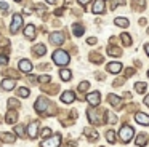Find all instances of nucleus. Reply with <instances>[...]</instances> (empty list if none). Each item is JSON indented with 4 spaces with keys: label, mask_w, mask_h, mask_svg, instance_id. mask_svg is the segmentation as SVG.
<instances>
[{
    "label": "nucleus",
    "mask_w": 149,
    "mask_h": 147,
    "mask_svg": "<svg viewBox=\"0 0 149 147\" xmlns=\"http://www.w3.org/2000/svg\"><path fill=\"white\" fill-rule=\"evenodd\" d=\"M69 61H71V58H69V54L66 53L64 50H56L55 53H53V62H55L56 66L64 67L69 64Z\"/></svg>",
    "instance_id": "obj_1"
},
{
    "label": "nucleus",
    "mask_w": 149,
    "mask_h": 147,
    "mask_svg": "<svg viewBox=\"0 0 149 147\" xmlns=\"http://www.w3.org/2000/svg\"><path fill=\"white\" fill-rule=\"evenodd\" d=\"M119 136H120V141H122V142H130L132 137L135 136V131H133V128L130 126V125H123L119 131Z\"/></svg>",
    "instance_id": "obj_2"
},
{
    "label": "nucleus",
    "mask_w": 149,
    "mask_h": 147,
    "mask_svg": "<svg viewBox=\"0 0 149 147\" xmlns=\"http://www.w3.org/2000/svg\"><path fill=\"white\" fill-rule=\"evenodd\" d=\"M61 144V134H53L40 142V147H59Z\"/></svg>",
    "instance_id": "obj_3"
},
{
    "label": "nucleus",
    "mask_w": 149,
    "mask_h": 147,
    "mask_svg": "<svg viewBox=\"0 0 149 147\" xmlns=\"http://www.w3.org/2000/svg\"><path fill=\"white\" fill-rule=\"evenodd\" d=\"M21 27H23V16H21L19 13H15L13 21H11V24H10V32L11 34H16Z\"/></svg>",
    "instance_id": "obj_4"
},
{
    "label": "nucleus",
    "mask_w": 149,
    "mask_h": 147,
    "mask_svg": "<svg viewBox=\"0 0 149 147\" xmlns=\"http://www.w3.org/2000/svg\"><path fill=\"white\" fill-rule=\"evenodd\" d=\"M87 102L90 105H98L101 102V94H100V91H93V93H90V94H87Z\"/></svg>",
    "instance_id": "obj_5"
},
{
    "label": "nucleus",
    "mask_w": 149,
    "mask_h": 147,
    "mask_svg": "<svg viewBox=\"0 0 149 147\" xmlns=\"http://www.w3.org/2000/svg\"><path fill=\"white\" fill-rule=\"evenodd\" d=\"M18 67H19L21 72L24 74H31L32 72V62H31L29 59H21L19 62H18Z\"/></svg>",
    "instance_id": "obj_6"
},
{
    "label": "nucleus",
    "mask_w": 149,
    "mask_h": 147,
    "mask_svg": "<svg viewBox=\"0 0 149 147\" xmlns=\"http://www.w3.org/2000/svg\"><path fill=\"white\" fill-rule=\"evenodd\" d=\"M135 120H136V123L143 125V126H149V115H146L144 112H136Z\"/></svg>",
    "instance_id": "obj_7"
},
{
    "label": "nucleus",
    "mask_w": 149,
    "mask_h": 147,
    "mask_svg": "<svg viewBox=\"0 0 149 147\" xmlns=\"http://www.w3.org/2000/svg\"><path fill=\"white\" fill-rule=\"evenodd\" d=\"M34 105H36V110L40 114V112L47 110V105H48V101H47L45 98H39V99L36 101V104H34Z\"/></svg>",
    "instance_id": "obj_8"
},
{
    "label": "nucleus",
    "mask_w": 149,
    "mask_h": 147,
    "mask_svg": "<svg viewBox=\"0 0 149 147\" xmlns=\"http://www.w3.org/2000/svg\"><path fill=\"white\" fill-rule=\"evenodd\" d=\"M50 42H52L53 45H61L63 42H64V35L63 34H59V32H53L52 35H50Z\"/></svg>",
    "instance_id": "obj_9"
},
{
    "label": "nucleus",
    "mask_w": 149,
    "mask_h": 147,
    "mask_svg": "<svg viewBox=\"0 0 149 147\" xmlns=\"http://www.w3.org/2000/svg\"><path fill=\"white\" fill-rule=\"evenodd\" d=\"M106 69H107V72H111V74L116 75V74H119L120 70H122V64L120 62H109Z\"/></svg>",
    "instance_id": "obj_10"
},
{
    "label": "nucleus",
    "mask_w": 149,
    "mask_h": 147,
    "mask_svg": "<svg viewBox=\"0 0 149 147\" xmlns=\"http://www.w3.org/2000/svg\"><path fill=\"white\" fill-rule=\"evenodd\" d=\"M74 99H75V94L72 91H64L61 94V101L64 104H71V102H74Z\"/></svg>",
    "instance_id": "obj_11"
},
{
    "label": "nucleus",
    "mask_w": 149,
    "mask_h": 147,
    "mask_svg": "<svg viewBox=\"0 0 149 147\" xmlns=\"http://www.w3.org/2000/svg\"><path fill=\"white\" fill-rule=\"evenodd\" d=\"M93 13L95 15L104 13V0H96V2L93 3Z\"/></svg>",
    "instance_id": "obj_12"
},
{
    "label": "nucleus",
    "mask_w": 149,
    "mask_h": 147,
    "mask_svg": "<svg viewBox=\"0 0 149 147\" xmlns=\"http://www.w3.org/2000/svg\"><path fill=\"white\" fill-rule=\"evenodd\" d=\"M37 131H39V123L37 121H34V123H31L27 126V134L31 137H37Z\"/></svg>",
    "instance_id": "obj_13"
},
{
    "label": "nucleus",
    "mask_w": 149,
    "mask_h": 147,
    "mask_svg": "<svg viewBox=\"0 0 149 147\" xmlns=\"http://www.w3.org/2000/svg\"><path fill=\"white\" fill-rule=\"evenodd\" d=\"M15 85H16V82L11 78H5L3 82H2V88L7 89V91H11V89H15Z\"/></svg>",
    "instance_id": "obj_14"
},
{
    "label": "nucleus",
    "mask_w": 149,
    "mask_h": 147,
    "mask_svg": "<svg viewBox=\"0 0 149 147\" xmlns=\"http://www.w3.org/2000/svg\"><path fill=\"white\" fill-rule=\"evenodd\" d=\"M87 115H88V120H90V123H93V125H101V123H100V118H98V115H95V110H93V109H88Z\"/></svg>",
    "instance_id": "obj_15"
},
{
    "label": "nucleus",
    "mask_w": 149,
    "mask_h": 147,
    "mask_svg": "<svg viewBox=\"0 0 149 147\" xmlns=\"http://www.w3.org/2000/svg\"><path fill=\"white\" fill-rule=\"evenodd\" d=\"M24 35H26L27 38L36 37V27H34V24H27L26 26V29H24Z\"/></svg>",
    "instance_id": "obj_16"
},
{
    "label": "nucleus",
    "mask_w": 149,
    "mask_h": 147,
    "mask_svg": "<svg viewBox=\"0 0 149 147\" xmlns=\"http://www.w3.org/2000/svg\"><path fill=\"white\" fill-rule=\"evenodd\" d=\"M45 53H47V46L43 43H39V45L34 46V54H36V56H43Z\"/></svg>",
    "instance_id": "obj_17"
},
{
    "label": "nucleus",
    "mask_w": 149,
    "mask_h": 147,
    "mask_svg": "<svg viewBox=\"0 0 149 147\" xmlns=\"http://www.w3.org/2000/svg\"><path fill=\"white\" fill-rule=\"evenodd\" d=\"M72 34H74L75 37H80V35L84 34V26H82L80 22H75V24H72Z\"/></svg>",
    "instance_id": "obj_18"
},
{
    "label": "nucleus",
    "mask_w": 149,
    "mask_h": 147,
    "mask_svg": "<svg viewBox=\"0 0 149 147\" xmlns=\"http://www.w3.org/2000/svg\"><path fill=\"white\" fill-rule=\"evenodd\" d=\"M0 139L3 141V142H10V144H13L15 141H16V137H15L11 133H2V134H0Z\"/></svg>",
    "instance_id": "obj_19"
},
{
    "label": "nucleus",
    "mask_w": 149,
    "mask_h": 147,
    "mask_svg": "<svg viewBox=\"0 0 149 147\" xmlns=\"http://www.w3.org/2000/svg\"><path fill=\"white\" fill-rule=\"evenodd\" d=\"M59 77H61V80H64V82H69V80L72 78V72L68 69H63V70H59Z\"/></svg>",
    "instance_id": "obj_20"
},
{
    "label": "nucleus",
    "mask_w": 149,
    "mask_h": 147,
    "mask_svg": "<svg viewBox=\"0 0 149 147\" xmlns=\"http://www.w3.org/2000/svg\"><path fill=\"white\" fill-rule=\"evenodd\" d=\"M114 24H116V26H119V27H128V26H130V22H128V19H127V18H116Z\"/></svg>",
    "instance_id": "obj_21"
},
{
    "label": "nucleus",
    "mask_w": 149,
    "mask_h": 147,
    "mask_svg": "<svg viewBox=\"0 0 149 147\" xmlns=\"http://www.w3.org/2000/svg\"><path fill=\"white\" fill-rule=\"evenodd\" d=\"M16 117H18V114L15 110H10L7 114V121L8 123H16Z\"/></svg>",
    "instance_id": "obj_22"
},
{
    "label": "nucleus",
    "mask_w": 149,
    "mask_h": 147,
    "mask_svg": "<svg viewBox=\"0 0 149 147\" xmlns=\"http://www.w3.org/2000/svg\"><path fill=\"white\" fill-rule=\"evenodd\" d=\"M107 101H109V104H112V105H119L120 104V98L116 96V94H109L107 96Z\"/></svg>",
    "instance_id": "obj_23"
},
{
    "label": "nucleus",
    "mask_w": 149,
    "mask_h": 147,
    "mask_svg": "<svg viewBox=\"0 0 149 147\" xmlns=\"http://www.w3.org/2000/svg\"><path fill=\"white\" fill-rule=\"evenodd\" d=\"M146 139H148V136H146L144 133H141V134H138V137H136V146H144L146 144Z\"/></svg>",
    "instance_id": "obj_24"
},
{
    "label": "nucleus",
    "mask_w": 149,
    "mask_h": 147,
    "mask_svg": "<svg viewBox=\"0 0 149 147\" xmlns=\"http://www.w3.org/2000/svg\"><path fill=\"white\" fill-rule=\"evenodd\" d=\"M120 40H122V43L125 45V46H130V45H132V37H130L128 34H122L120 35Z\"/></svg>",
    "instance_id": "obj_25"
},
{
    "label": "nucleus",
    "mask_w": 149,
    "mask_h": 147,
    "mask_svg": "<svg viewBox=\"0 0 149 147\" xmlns=\"http://www.w3.org/2000/svg\"><path fill=\"white\" fill-rule=\"evenodd\" d=\"M135 89H136V93H144L146 91V83L144 82L135 83Z\"/></svg>",
    "instance_id": "obj_26"
},
{
    "label": "nucleus",
    "mask_w": 149,
    "mask_h": 147,
    "mask_svg": "<svg viewBox=\"0 0 149 147\" xmlns=\"http://www.w3.org/2000/svg\"><path fill=\"white\" fill-rule=\"evenodd\" d=\"M29 94H31V91L27 88H18V96L19 98H27Z\"/></svg>",
    "instance_id": "obj_27"
},
{
    "label": "nucleus",
    "mask_w": 149,
    "mask_h": 147,
    "mask_svg": "<svg viewBox=\"0 0 149 147\" xmlns=\"http://www.w3.org/2000/svg\"><path fill=\"white\" fill-rule=\"evenodd\" d=\"M106 139L109 141L111 144H114V142H116V133H114L112 130H109V131L106 133Z\"/></svg>",
    "instance_id": "obj_28"
},
{
    "label": "nucleus",
    "mask_w": 149,
    "mask_h": 147,
    "mask_svg": "<svg viewBox=\"0 0 149 147\" xmlns=\"http://www.w3.org/2000/svg\"><path fill=\"white\" fill-rule=\"evenodd\" d=\"M40 136H42L43 139L50 137V136H52V130H50V128H43V130H42V133H40Z\"/></svg>",
    "instance_id": "obj_29"
},
{
    "label": "nucleus",
    "mask_w": 149,
    "mask_h": 147,
    "mask_svg": "<svg viewBox=\"0 0 149 147\" xmlns=\"http://www.w3.org/2000/svg\"><path fill=\"white\" fill-rule=\"evenodd\" d=\"M88 88H90V83L88 82H82L80 85H79V91H87Z\"/></svg>",
    "instance_id": "obj_30"
},
{
    "label": "nucleus",
    "mask_w": 149,
    "mask_h": 147,
    "mask_svg": "<svg viewBox=\"0 0 149 147\" xmlns=\"http://www.w3.org/2000/svg\"><path fill=\"white\" fill-rule=\"evenodd\" d=\"M107 53L112 54V56H119V54H120V50H119V48H107Z\"/></svg>",
    "instance_id": "obj_31"
},
{
    "label": "nucleus",
    "mask_w": 149,
    "mask_h": 147,
    "mask_svg": "<svg viewBox=\"0 0 149 147\" xmlns=\"http://www.w3.org/2000/svg\"><path fill=\"white\" fill-rule=\"evenodd\" d=\"M8 61H10V59H8V58L5 56V54H0V66H7Z\"/></svg>",
    "instance_id": "obj_32"
},
{
    "label": "nucleus",
    "mask_w": 149,
    "mask_h": 147,
    "mask_svg": "<svg viewBox=\"0 0 149 147\" xmlns=\"http://www.w3.org/2000/svg\"><path fill=\"white\" fill-rule=\"evenodd\" d=\"M15 133L19 134V136H23V134H24V128H23V125H21V126H19V125H18V126H15Z\"/></svg>",
    "instance_id": "obj_33"
},
{
    "label": "nucleus",
    "mask_w": 149,
    "mask_h": 147,
    "mask_svg": "<svg viewBox=\"0 0 149 147\" xmlns=\"http://www.w3.org/2000/svg\"><path fill=\"white\" fill-rule=\"evenodd\" d=\"M39 82H40V83H47V82H50V75H42V77H39Z\"/></svg>",
    "instance_id": "obj_34"
},
{
    "label": "nucleus",
    "mask_w": 149,
    "mask_h": 147,
    "mask_svg": "<svg viewBox=\"0 0 149 147\" xmlns=\"http://www.w3.org/2000/svg\"><path fill=\"white\" fill-rule=\"evenodd\" d=\"M8 8H10V6H8L5 2H0V10H2V11H7Z\"/></svg>",
    "instance_id": "obj_35"
},
{
    "label": "nucleus",
    "mask_w": 149,
    "mask_h": 147,
    "mask_svg": "<svg viewBox=\"0 0 149 147\" xmlns=\"http://www.w3.org/2000/svg\"><path fill=\"white\" fill-rule=\"evenodd\" d=\"M133 72H135V70H133L132 67H128V69L125 70V75H127V77H130V75H133Z\"/></svg>",
    "instance_id": "obj_36"
},
{
    "label": "nucleus",
    "mask_w": 149,
    "mask_h": 147,
    "mask_svg": "<svg viewBox=\"0 0 149 147\" xmlns=\"http://www.w3.org/2000/svg\"><path fill=\"white\" fill-rule=\"evenodd\" d=\"M79 3H80L82 6H85L87 3H90V0H79Z\"/></svg>",
    "instance_id": "obj_37"
},
{
    "label": "nucleus",
    "mask_w": 149,
    "mask_h": 147,
    "mask_svg": "<svg viewBox=\"0 0 149 147\" xmlns=\"http://www.w3.org/2000/svg\"><path fill=\"white\" fill-rule=\"evenodd\" d=\"M88 43H90V45H95V43H96V38H93V37H91V38H88Z\"/></svg>",
    "instance_id": "obj_38"
},
{
    "label": "nucleus",
    "mask_w": 149,
    "mask_h": 147,
    "mask_svg": "<svg viewBox=\"0 0 149 147\" xmlns=\"http://www.w3.org/2000/svg\"><path fill=\"white\" fill-rule=\"evenodd\" d=\"M144 51H146V54L149 56V43H146V45H144Z\"/></svg>",
    "instance_id": "obj_39"
},
{
    "label": "nucleus",
    "mask_w": 149,
    "mask_h": 147,
    "mask_svg": "<svg viewBox=\"0 0 149 147\" xmlns=\"http://www.w3.org/2000/svg\"><path fill=\"white\" fill-rule=\"evenodd\" d=\"M144 104H146V105H149V94L144 98Z\"/></svg>",
    "instance_id": "obj_40"
},
{
    "label": "nucleus",
    "mask_w": 149,
    "mask_h": 147,
    "mask_svg": "<svg viewBox=\"0 0 149 147\" xmlns=\"http://www.w3.org/2000/svg\"><path fill=\"white\" fill-rule=\"evenodd\" d=\"M45 2H47V3H55L56 0H45Z\"/></svg>",
    "instance_id": "obj_41"
},
{
    "label": "nucleus",
    "mask_w": 149,
    "mask_h": 147,
    "mask_svg": "<svg viewBox=\"0 0 149 147\" xmlns=\"http://www.w3.org/2000/svg\"><path fill=\"white\" fill-rule=\"evenodd\" d=\"M148 78H149V70H148Z\"/></svg>",
    "instance_id": "obj_42"
},
{
    "label": "nucleus",
    "mask_w": 149,
    "mask_h": 147,
    "mask_svg": "<svg viewBox=\"0 0 149 147\" xmlns=\"http://www.w3.org/2000/svg\"><path fill=\"white\" fill-rule=\"evenodd\" d=\"M15 2H21V0H15Z\"/></svg>",
    "instance_id": "obj_43"
},
{
    "label": "nucleus",
    "mask_w": 149,
    "mask_h": 147,
    "mask_svg": "<svg viewBox=\"0 0 149 147\" xmlns=\"http://www.w3.org/2000/svg\"><path fill=\"white\" fill-rule=\"evenodd\" d=\"M148 32H149V27H148Z\"/></svg>",
    "instance_id": "obj_44"
}]
</instances>
